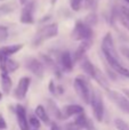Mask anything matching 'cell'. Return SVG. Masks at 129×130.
<instances>
[{"mask_svg":"<svg viewBox=\"0 0 129 130\" xmlns=\"http://www.w3.org/2000/svg\"><path fill=\"white\" fill-rule=\"evenodd\" d=\"M102 52L103 55H104L106 62L109 63L110 66H112L113 64L120 63V58H119L118 52L116 49V46H114L113 42V38H112V34L106 33L105 37L103 38L102 41Z\"/></svg>","mask_w":129,"mask_h":130,"instance_id":"6da1fadb","label":"cell"},{"mask_svg":"<svg viewBox=\"0 0 129 130\" xmlns=\"http://www.w3.org/2000/svg\"><path fill=\"white\" fill-rule=\"evenodd\" d=\"M57 34H58V25H57L56 23L48 24V25H46V26L41 27L36 33V36L32 39V45H33L34 47H38V46L42 45L45 41L56 37Z\"/></svg>","mask_w":129,"mask_h":130,"instance_id":"7a4b0ae2","label":"cell"},{"mask_svg":"<svg viewBox=\"0 0 129 130\" xmlns=\"http://www.w3.org/2000/svg\"><path fill=\"white\" fill-rule=\"evenodd\" d=\"M74 89L77 91L78 96L82 99L86 104H89L90 102V89H89V85L86 81V79H84V76H77L74 79Z\"/></svg>","mask_w":129,"mask_h":130,"instance_id":"3957f363","label":"cell"},{"mask_svg":"<svg viewBox=\"0 0 129 130\" xmlns=\"http://www.w3.org/2000/svg\"><path fill=\"white\" fill-rule=\"evenodd\" d=\"M89 103L91 105V110H93L95 119L98 122H102L103 118H104V103H103V99L101 95L98 94V91H94L93 94H90Z\"/></svg>","mask_w":129,"mask_h":130,"instance_id":"277c9868","label":"cell"},{"mask_svg":"<svg viewBox=\"0 0 129 130\" xmlns=\"http://www.w3.org/2000/svg\"><path fill=\"white\" fill-rule=\"evenodd\" d=\"M93 37V30L91 26L86 24L85 22L78 21L75 23V26L72 30V38L75 40H86V39H91Z\"/></svg>","mask_w":129,"mask_h":130,"instance_id":"5b68a950","label":"cell"},{"mask_svg":"<svg viewBox=\"0 0 129 130\" xmlns=\"http://www.w3.org/2000/svg\"><path fill=\"white\" fill-rule=\"evenodd\" d=\"M107 91V95H109V98L111 99L113 103L117 104L120 110H122L123 112L128 113L129 114V99L125 95L120 94L119 91H116V90H106Z\"/></svg>","mask_w":129,"mask_h":130,"instance_id":"8992f818","label":"cell"},{"mask_svg":"<svg viewBox=\"0 0 129 130\" xmlns=\"http://www.w3.org/2000/svg\"><path fill=\"white\" fill-rule=\"evenodd\" d=\"M23 9H22V14H21V23L23 24H32L34 22L33 18V13H34V6H36V2L33 0H30L26 1L23 5Z\"/></svg>","mask_w":129,"mask_h":130,"instance_id":"52a82bcc","label":"cell"},{"mask_svg":"<svg viewBox=\"0 0 129 130\" xmlns=\"http://www.w3.org/2000/svg\"><path fill=\"white\" fill-rule=\"evenodd\" d=\"M25 66H26V69L29 70V71H31L36 76H38V78H42L43 76L45 66H43V64L41 63L39 59L33 58V57L27 58L26 61H25Z\"/></svg>","mask_w":129,"mask_h":130,"instance_id":"ba28073f","label":"cell"},{"mask_svg":"<svg viewBox=\"0 0 129 130\" xmlns=\"http://www.w3.org/2000/svg\"><path fill=\"white\" fill-rule=\"evenodd\" d=\"M30 85H31V78H29V76H23V78L18 81L17 87H16L15 92H14L16 98L20 99V101L24 99L27 91H29Z\"/></svg>","mask_w":129,"mask_h":130,"instance_id":"9c48e42d","label":"cell"},{"mask_svg":"<svg viewBox=\"0 0 129 130\" xmlns=\"http://www.w3.org/2000/svg\"><path fill=\"white\" fill-rule=\"evenodd\" d=\"M91 46V39H86V40H81L80 45L78 46V48L74 50V54H73V61L74 62H79L82 57L85 56V54L87 53V50L90 48Z\"/></svg>","mask_w":129,"mask_h":130,"instance_id":"30bf717a","label":"cell"},{"mask_svg":"<svg viewBox=\"0 0 129 130\" xmlns=\"http://www.w3.org/2000/svg\"><path fill=\"white\" fill-rule=\"evenodd\" d=\"M16 118H17V122L18 126H20L21 130H29V121L26 119V112H25V108L22 105H17L16 106Z\"/></svg>","mask_w":129,"mask_h":130,"instance_id":"8fae6325","label":"cell"},{"mask_svg":"<svg viewBox=\"0 0 129 130\" xmlns=\"http://www.w3.org/2000/svg\"><path fill=\"white\" fill-rule=\"evenodd\" d=\"M62 115H63V120L71 118L73 115H78L79 113L84 112V107L77 104H71V105H66L62 108Z\"/></svg>","mask_w":129,"mask_h":130,"instance_id":"7c38bea8","label":"cell"},{"mask_svg":"<svg viewBox=\"0 0 129 130\" xmlns=\"http://www.w3.org/2000/svg\"><path fill=\"white\" fill-rule=\"evenodd\" d=\"M61 63L63 70L66 72H71L73 69V58L71 56L70 52H64L61 55Z\"/></svg>","mask_w":129,"mask_h":130,"instance_id":"4fadbf2b","label":"cell"},{"mask_svg":"<svg viewBox=\"0 0 129 130\" xmlns=\"http://www.w3.org/2000/svg\"><path fill=\"white\" fill-rule=\"evenodd\" d=\"M11 86H13V81L9 76V73L7 71H1V88L5 94L8 95L10 92Z\"/></svg>","mask_w":129,"mask_h":130,"instance_id":"5bb4252c","label":"cell"},{"mask_svg":"<svg viewBox=\"0 0 129 130\" xmlns=\"http://www.w3.org/2000/svg\"><path fill=\"white\" fill-rule=\"evenodd\" d=\"M23 48V43H16V45H10V46H4L0 48V53L6 56H11V55L18 53Z\"/></svg>","mask_w":129,"mask_h":130,"instance_id":"9a60e30c","label":"cell"},{"mask_svg":"<svg viewBox=\"0 0 129 130\" xmlns=\"http://www.w3.org/2000/svg\"><path fill=\"white\" fill-rule=\"evenodd\" d=\"M80 61H82L81 62L82 70H84V71L86 72L89 76H90V78H94V76H95V73H96V67L93 65V63H91L88 58H86V57H85V58L82 57Z\"/></svg>","mask_w":129,"mask_h":130,"instance_id":"2e32d148","label":"cell"},{"mask_svg":"<svg viewBox=\"0 0 129 130\" xmlns=\"http://www.w3.org/2000/svg\"><path fill=\"white\" fill-rule=\"evenodd\" d=\"M74 124L77 127H79V128L87 129V128H89V127H90V121H89V119L86 117L85 112H81V113H79V114H78Z\"/></svg>","mask_w":129,"mask_h":130,"instance_id":"e0dca14e","label":"cell"},{"mask_svg":"<svg viewBox=\"0 0 129 130\" xmlns=\"http://www.w3.org/2000/svg\"><path fill=\"white\" fill-rule=\"evenodd\" d=\"M34 114H36V117L38 118L40 121L45 122V123H49L50 122L49 117H48V114H47V111L45 110V107H43L42 105L37 106L36 110H34Z\"/></svg>","mask_w":129,"mask_h":130,"instance_id":"ac0fdd59","label":"cell"},{"mask_svg":"<svg viewBox=\"0 0 129 130\" xmlns=\"http://www.w3.org/2000/svg\"><path fill=\"white\" fill-rule=\"evenodd\" d=\"M94 80L98 83L100 86H102L105 90H109V82H107L106 78L104 76V74L100 71V70L96 69V73H95V76H94Z\"/></svg>","mask_w":129,"mask_h":130,"instance_id":"d6986e66","label":"cell"},{"mask_svg":"<svg viewBox=\"0 0 129 130\" xmlns=\"http://www.w3.org/2000/svg\"><path fill=\"white\" fill-rule=\"evenodd\" d=\"M18 67H20L18 62H16L15 59L9 58V56L7 57L6 63H5V69H6V71L8 72V73H13V72H15Z\"/></svg>","mask_w":129,"mask_h":130,"instance_id":"ffe728a7","label":"cell"},{"mask_svg":"<svg viewBox=\"0 0 129 130\" xmlns=\"http://www.w3.org/2000/svg\"><path fill=\"white\" fill-rule=\"evenodd\" d=\"M111 67H112V69H113L118 74H120V75H122V76H126V78H129V69L125 67L121 63L113 64Z\"/></svg>","mask_w":129,"mask_h":130,"instance_id":"44dd1931","label":"cell"},{"mask_svg":"<svg viewBox=\"0 0 129 130\" xmlns=\"http://www.w3.org/2000/svg\"><path fill=\"white\" fill-rule=\"evenodd\" d=\"M48 104H49V110L53 112V114L55 115V117L57 118V119L59 120H63V115H62V111L59 110L58 107H57V105L55 104L54 101H52V99H48Z\"/></svg>","mask_w":129,"mask_h":130,"instance_id":"7402d4cb","label":"cell"},{"mask_svg":"<svg viewBox=\"0 0 129 130\" xmlns=\"http://www.w3.org/2000/svg\"><path fill=\"white\" fill-rule=\"evenodd\" d=\"M114 126L118 130H129V126L125 120L120 119V118H117L114 120Z\"/></svg>","mask_w":129,"mask_h":130,"instance_id":"603a6c76","label":"cell"},{"mask_svg":"<svg viewBox=\"0 0 129 130\" xmlns=\"http://www.w3.org/2000/svg\"><path fill=\"white\" fill-rule=\"evenodd\" d=\"M15 9V5L14 4H6L4 6L0 7V15H5V14H8L10 11H13Z\"/></svg>","mask_w":129,"mask_h":130,"instance_id":"cb8c5ba5","label":"cell"},{"mask_svg":"<svg viewBox=\"0 0 129 130\" xmlns=\"http://www.w3.org/2000/svg\"><path fill=\"white\" fill-rule=\"evenodd\" d=\"M8 29L4 25H0V42H4L8 38Z\"/></svg>","mask_w":129,"mask_h":130,"instance_id":"d4e9b609","label":"cell"},{"mask_svg":"<svg viewBox=\"0 0 129 130\" xmlns=\"http://www.w3.org/2000/svg\"><path fill=\"white\" fill-rule=\"evenodd\" d=\"M81 4H82V0H70V6L74 11L80 10Z\"/></svg>","mask_w":129,"mask_h":130,"instance_id":"484cf974","label":"cell"},{"mask_svg":"<svg viewBox=\"0 0 129 130\" xmlns=\"http://www.w3.org/2000/svg\"><path fill=\"white\" fill-rule=\"evenodd\" d=\"M30 124H31L32 127H34V128H37V129H39L40 128V120L38 119L37 117H32V118H30Z\"/></svg>","mask_w":129,"mask_h":130,"instance_id":"4316f807","label":"cell"},{"mask_svg":"<svg viewBox=\"0 0 129 130\" xmlns=\"http://www.w3.org/2000/svg\"><path fill=\"white\" fill-rule=\"evenodd\" d=\"M94 4V0H82V4H81V7L84 6L85 9H89Z\"/></svg>","mask_w":129,"mask_h":130,"instance_id":"83f0119b","label":"cell"},{"mask_svg":"<svg viewBox=\"0 0 129 130\" xmlns=\"http://www.w3.org/2000/svg\"><path fill=\"white\" fill-rule=\"evenodd\" d=\"M121 10V16H123L125 18H127V20L129 21V8H127V7H121L120 8Z\"/></svg>","mask_w":129,"mask_h":130,"instance_id":"f1b7e54d","label":"cell"},{"mask_svg":"<svg viewBox=\"0 0 129 130\" xmlns=\"http://www.w3.org/2000/svg\"><path fill=\"white\" fill-rule=\"evenodd\" d=\"M120 52H121V54L126 57V58L129 59V48L128 47H121L120 48Z\"/></svg>","mask_w":129,"mask_h":130,"instance_id":"f546056e","label":"cell"},{"mask_svg":"<svg viewBox=\"0 0 129 130\" xmlns=\"http://www.w3.org/2000/svg\"><path fill=\"white\" fill-rule=\"evenodd\" d=\"M120 22H121V24L123 25V26L126 27V29L129 31V21L127 20V18H125L123 16H121V18H120Z\"/></svg>","mask_w":129,"mask_h":130,"instance_id":"4dcf8cb0","label":"cell"},{"mask_svg":"<svg viewBox=\"0 0 129 130\" xmlns=\"http://www.w3.org/2000/svg\"><path fill=\"white\" fill-rule=\"evenodd\" d=\"M7 128V123H6V120L4 119L2 115H0V129H6Z\"/></svg>","mask_w":129,"mask_h":130,"instance_id":"1f68e13d","label":"cell"},{"mask_svg":"<svg viewBox=\"0 0 129 130\" xmlns=\"http://www.w3.org/2000/svg\"><path fill=\"white\" fill-rule=\"evenodd\" d=\"M49 91L52 92V94H56V87H55L54 85V81H49Z\"/></svg>","mask_w":129,"mask_h":130,"instance_id":"d6a6232c","label":"cell"},{"mask_svg":"<svg viewBox=\"0 0 129 130\" xmlns=\"http://www.w3.org/2000/svg\"><path fill=\"white\" fill-rule=\"evenodd\" d=\"M50 130H62V129L59 128L58 124H56V123H52V128H50Z\"/></svg>","mask_w":129,"mask_h":130,"instance_id":"836d02e7","label":"cell"},{"mask_svg":"<svg viewBox=\"0 0 129 130\" xmlns=\"http://www.w3.org/2000/svg\"><path fill=\"white\" fill-rule=\"evenodd\" d=\"M122 92L125 94V96L129 99V89H127V88H125V89H122Z\"/></svg>","mask_w":129,"mask_h":130,"instance_id":"e575fe53","label":"cell"},{"mask_svg":"<svg viewBox=\"0 0 129 130\" xmlns=\"http://www.w3.org/2000/svg\"><path fill=\"white\" fill-rule=\"evenodd\" d=\"M26 1H27V0H20V4H21V5H24Z\"/></svg>","mask_w":129,"mask_h":130,"instance_id":"d590c367","label":"cell"},{"mask_svg":"<svg viewBox=\"0 0 129 130\" xmlns=\"http://www.w3.org/2000/svg\"><path fill=\"white\" fill-rule=\"evenodd\" d=\"M2 99V94H1V91H0V101Z\"/></svg>","mask_w":129,"mask_h":130,"instance_id":"8d00e7d4","label":"cell"},{"mask_svg":"<svg viewBox=\"0 0 129 130\" xmlns=\"http://www.w3.org/2000/svg\"><path fill=\"white\" fill-rule=\"evenodd\" d=\"M56 1H57V0H52V4H53V5H54V4H55V2H56Z\"/></svg>","mask_w":129,"mask_h":130,"instance_id":"74e56055","label":"cell"},{"mask_svg":"<svg viewBox=\"0 0 129 130\" xmlns=\"http://www.w3.org/2000/svg\"><path fill=\"white\" fill-rule=\"evenodd\" d=\"M125 1H126V2H127V4H128V5H129V0H125Z\"/></svg>","mask_w":129,"mask_h":130,"instance_id":"f35d334b","label":"cell"},{"mask_svg":"<svg viewBox=\"0 0 129 130\" xmlns=\"http://www.w3.org/2000/svg\"><path fill=\"white\" fill-rule=\"evenodd\" d=\"M34 130H38V129H37V128H34Z\"/></svg>","mask_w":129,"mask_h":130,"instance_id":"ab89813d","label":"cell"},{"mask_svg":"<svg viewBox=\"0 0 129 130\" xmlns=\"http://www.w3.org/2000/svg\"><path fill=\"white\" fill-rule=\"evenodd\" d=\"M0 1H2V0H0Z\"/></svg>","mask_w":129,"mask_h":130,"instance_id":"60d3db41","label":"cell"}]
</instances>
